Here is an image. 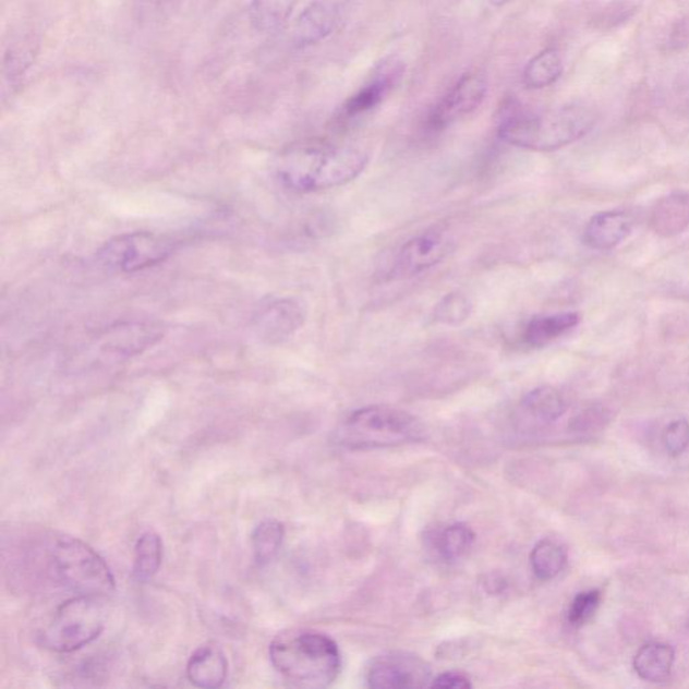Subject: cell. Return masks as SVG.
Instances as JSON below:
<instances>
[{
  "label": "cell",
  "mask_w": 689,
  "mask_h": 689,
  "mask_svg": "<svg viewBox=\"0 0 689 689\" xmlns=\"http://www.w3.org/2000/svg\"><path fill=\"white\" fill-rule=\"evenodd\" d=\"M367 162L370 157L358 147L304 142L279 154L275 176L289 191L317 193L354 181Z\"/></svg>",
  "instance_id": "1"
},
{
  "label": "cell",
  "mask_w": 689,
  "mask_h": 689,
  "mask_svg": "<svg viewBox=\"0 0 689 689\" xmlns=\"http://www.w3.org/2000/svg\"><path fill=\"white\" fill-rule=\"evenodd\" d=\"M38 573L57 588L76 595L102 599L114 591V578L107 561L83 540L50 535L37 545Z\"/></svg>",
  "instance_id": "2"
},
{
  "label": "cell",
  "mask_w": 689,
  "mask_h": 689,
  "mask_svg": "<svg viewBox=\"0 0 689 689\" xmlns=\"http://www.w3.org/2000/svg\"><path fill=\"white\" fill-rule=\"evenodd\" d=\"M599 114L593 108L572 105L537 112L516 111L498 125V136L510 146L549 153L582 140L594 129Z\"/></svg>",
  "instance_id": "3"
},
{
  "label": "cell",
  "mask_w": 689,
  "mask_h": 689,
  "mask_svg": "<svg viewBox=\"0 0 689 689\" xmlns=\"http://www.w3.org/2000/svg\"><path fill=\"white\" fill-rule=\"evenodd\" d=\"M269 660L285 680L302 688L329 687L341 670L336 641L315 630L281 631L269 645Z\"/></svg>",
  "instance_id": "4"
},
{
  "label": "cell",
  "mask_w": 689,
  "mask_h": 689,
  "mask_svg": "<svg viewBox=\"0 0 689 689\" xmlns=\"http://www.w3.org/2000/svg\"><path fill=\"white\" fill-rule=\"evenodd\" d=\"M426 430L410 412L389 406H371L358 410L337 431V440L349 450H372L415 444Z\"/></svg>",
  "instance_id": "5"
},
{
  "label": "cell",
  "mask_w": 689,
  "mask_h": 689,
  "mask_svg": "<svg viewBox=\"0 0 689 689\" xmlns=\"http://www.w3.org/2000/svg\"><path fill=\"white\" fill-rule=\"evenodd\" d=\"M99 600L74 595L61 603L38 636L41 645L56 653H73L94 642L106 626L105 608Z\"/></svg>",
  "instance_id": "6"
},
{
  "label": "cell",
  "mask_w": 689,
  "mask_h": 689,
  "mask_svg": "<svg viewBox=\"0 0 689 689\" xmlns=\"http://www.w3.org/2000/svg\"><path fill=\"white\" fill-rule=\"evenodd\" d=\"M176 246V240L165 234L131 232L108 240L97 258L111 271L135 274L164 263Z\"/></svg>",
  "instance_id": "7"
},
{
  "label": "cell",
  "mask_w": 689,
  "mask_h": 689,
  "mask_svg": "<svg viewBox=\"0 0 689 689\" xmlns=\"http://www.w3.org/2000/svg\"><path fill=\"white\" fill-rule=\"evenodd\" d=\"M366 685L376 689L424 688L431 686V668L421 656L410 652H388L371 660L365 672Z\"/></svg>",
  "instance_id": "8"
},
{
  "label": "cell",
  "mask_w": 689,
  "mask_h": 689,
  "mask_svg": "<svg viewBox=\"0 0 689 689\" xmlns=\"http://www.w3.org/2000/svg\"><path fill=\"white\" fill-rule=\"evenodd\" d=\"M456 249L452 238L442 229H430L407 241L396 255L389 279L418 277L438 266Z\"/></svg>",
  "instance_id": "9"
},
{
  "label": "cell",
  "mask_w": 689,
  "mask_h": 689,
  "mask_svg": "<svg viewBox=\"0 0 689 689\" xmlns=\"http://www.w3.org/2000/svg\"><path fill=\"white\" fill-rule=\"evenodd\" d=\"M306 323V310L294 298L268 300L257 309L254 329L262 341L277 344L290 340Z\"/></svg>",
  "instance_id": "10"
},
{
  "label": "cell",
  "mask_w": 689,
  "mask_h": 689,
  "mask_svg": "<svg viewBox=\"0 0 689 689\" xmlns=\"http://www.w3.org/2000/svg\"><path fill=\"white\" fill-rule=\"evenodd\" d=\"M486 94V78L479 73L467 74L431 111L427 120L430 130H445L468 117L484 102Z\"/></svg>",
  "instance_id": "11"
},
{
  "label": "cell",
  "mask_w": 689,
  "mask_h": 689,
  "mask_svg": "<svg viewBox=\"0 0 689 689\" xmlns=\"http://www.w3.org/2000/svg\"><path fill=\"white\" fill-rule=\"evenodd\" d=\"M164 337L162 327L150 321L119 324L102 331L94 344L97 355L131 359L145 352Z\"/></svg>",
  "instance_id": "12"
},
{
  "label": "cell",
  "mask_w": 689,
  "mask_h": 689,
  "mask_svg": "<svg viewBox=\"0 0 689 689\" xmlns=\"http://www.w3.org/2000/svg\"><path fill=\"white\" fill-rule=\"evenodd\" d=\"M404 72V62L396 59V57H388V59L383 60L380 64L373 69L372 76L363 85V88L344 102L341 109V117L343 119H354L376 108L386 99L389 92L398 85Z\"/></svg>",
  "instance_id": "13"
},
{
  "label": "cell",
  "mask_w": 689,
  "mask_h": 689,
  "mask_svg": "<svg viewBox=\"0 0 689 689\" xmlns=\"http://www.w3.org/2000/svg\"><path fill=\"white\" fill-rule=\"evenodd\" d=\"M352 2L353 0H314L297 21L295 44L313 45L330 36Z\"/></svg>",
  "instance_id": "14"
},
{
  "label": "cell",
  "mask_w": 689,
  "mask_h": 689,
  "mask_svg": "<svg viewBox=\"0 0 689 689\" xmlns=\"http://www.w3.org/2000/svg\"><path fill=\"white\" fill-rule=\"evenodd\" d=\"M636 226L634 216L628 210L601 211L585 226L584 244L595 251H612L630 237Z\"/></svg>",
  "instance_id": "15"
},
{
  "label": "cell",
  "mask_w": 689,
  "mask_h": 689,
  "mask_svg": "<svg viewBox=\"0 0 689 689\" xmlns=\"http://www.w3.org/2000/svg\"><path fill=\"white\" fill-rule=\"evenodd\" d=\"M186 675L189 681L198 688L215 689L223 686L228 677V660L220 646H200L189 658Z\"/></svg>",
  "instance_id": "16"
},
{
  "label": "cell",
  "mask_w": 689,
  "mask_h": 689,
  "mask_svg": "<svg viewBox=\"0 0 689 689\" xmlns=\"http://www.w3.org/2000/svg\"><path fill=\"white\" fill-rule=\"evenodd\" d=\"M653 232L674 238L689 228V193L672 192L660 198L651 214Z\"/></svg>",
  "instance_id": "17"
},
{
  "label": "cell",
  "mask_w": 689,
  "mask_h": 689,
  "mask_svg": "<svg viewBox=\"0 0 689 689\" xmlns=\"http://www.w3.org/2000/svg\"><path fill=\"white\" fill-rule=\"evenodd\" d=\"M579 323H581V315L573 312L540 315L528 323L524 340L533 348H543L576 329Z\"/></svg>",
  "instance_id": "18"
},
{
  "label": "cell",
  "mask_w": 689,
  "mask_h": 689,
  "mask_svg": "<svg viewBox=\"0 0 689 689\" xmlns=\"http://www.w3.org/2000/svg\"><path fill=\"white\" fill-rule=\"evenodd\" d=\"M674 663V648L663 642H651L637 652L633 668L642 680L660 682L668 679Z\"/></svg>",
  "instance_id": "19"
},
{
  "label": "cell",
  "mask_w": 689,
  "mask_h": 689,
  "mask_svg": "<svg viewBox=\"0 0 689 689\" xmlns=\"http://www.w3.org/2000/svg\"><path fill=\"white\" fill-rule=\"evenodd\" d=\"M522 409L540 423L558 421L567 411V401L554 387H539L522 399Z\"/></svg>",
  "instance_id": "20"
},
{
  "label": "cell",
  "mask_w": 689,
  "mask_h": 689,
  "mask_svg": "<svg viewBox=\"0 0 689 689\" xmlns=\"http://www.w3.org/2000/svg\"><path fill=\"white\" fill-rule=\"evenodd\" d=\"M563 73V61L558 50L549 48L540 51L528 62L522 73L527 88L543 89L558 82Z\"/></svg>",
  "instance_id": "21"
},
{
  "label": "cell",
  "mask_w": 689,
  "mask_h": 689,
  "mask_svg": "<svg viewBox=\"0 0 689 689\" xmlns=\"http://www.w3.org/2000/svg\"><path fill=\"white\" fill-rule=\"evenodd\" d=\"M162 539L153 531L143 533L135 544L134 577L141 582L150 581L162 566Z\"/></svg>",
  "instance_id": "22"
},
{
  "label": "cell",
  "mask_w": 689,
  "mask_h": 689,
  "mask_svg": "<svg viewBox=\"0 0 689 689\" xmlns=\"http://www.w3.org/2000/svg\"><path fill=\"white\" fill-rule=\"evenodd\" d=\"M285 533V525L274 519L264 520L255 528L251 544L258 566H267L275 559L283 544Z\"/></svg>",
  "instance_id": "23"
},
{
  "label": "cell",
  "mask_w": 689,
  "mask_h": 689,
  "mask_svg": "<svg viewBox=\"0 0 689 689\" xmlns=\"http://www.w3.org/2000/svg\"><path fill=\"white\" fill-rule=\"evenodd\" d=\"M567 565L566 549L553 540H542L531 553L532 571L540 581H553L565 570Z\"/></svg>",
  "instance_id": "24"
},
{
  "label": "cell",
  "mask_w": 689,
  "mask_h": 689,
  "mask_svg": "<svg viewBox=\"0 0 689 689\" xmlns=\"http://www.w3.org/2000/svg\"><path fill=\"white\" fill-rule=\"evenodd\" d=\"M475 535L472 528L462 522L449 525L436 536L435 548L440 559L456 563L469 554L474 544Z\"/></svg>",
  "instance_id": "25"
},
{
  "label": "cell",
  "mask_w": 689,
  "mask_h": 689,
  "mask_svg": "<svg viewBox=\"0 0 689 689\" xmlns=\"http://www.w3.org/2000/svg\"><path fill=\"white\" fill-rule=\"evenodd\" d=\"M291 9L292 0H254L251 4V20L258 31H274L283 25Z\"/></svg>",
  "instance_id": "26"
},
{
  "label": "cell",
  "mask_w": 689,
  "mask_h": 689,
  "mask_svg": "<svg viewBox=\"0 0 689 689\" xmlns=\"http://www.w3.org/2000/svg\"><path fill=\"white\" fill-rule=\"evenodd\" d=\"M473 304L462 292H450L436 303L433 317L445 326H459L472 315Z\"/></svg>",
  "instance_id": "27"
},
{
  "label": "cell",
  "mask_w": 689,
  "mask_h": 689,
  "mask_svg": "<svg viewBox=\"0 0 689 689\" xmlns=\"http://www.w3.org/2000/svg\"><path fill=\"white\" fill-rule=\"evenodd\" d=\"M601 601L602 593L600 590H588L579 593L572 600L570 607H568V624L576 626V628L588 624L599 611Z\"/></svg>",
  "instance_id": "28"
},
{
  "label": "cell",
  "mask_w": 689,
  "mask_h": 689,
  "mask_svg": "<svg viewBox=\"0 0 689 689\" xmlns=\"http://www.w3.org/2000/svg\"><path fill=\"white\" fill-rule=\"evenodd\" d=\"M611 422V412L605 407L593 406L572 419L570 428L573 433H594Z\"/></svg>",
  "instance_id": "29"
},
{
  "label": "cell",
  "mask_w": 689,
  "mask_h": 689,
  "mask_svg": "<svg viewBox=\"0 0 689 689\" xmlns=\"http://www.w3.org/2000/svg\"><path fill=\"white\" fill-rule=\"evenodd\" d=\"M663 444L670 456H681L689 447V422L679 419L668 424L663 433Z\"/></svg>",
  "instance_id": "30"
},
{
  "label": "cell",
  "mask_w": 689,
  "mask_h": 689,
  "mask_svg": "<svg viewBox=\"0 0 689 689\" xmlns=\"http://www.w3.org/2000/svg\"><path fill=\"white\" fill-rule=\"evenodd\" d=\"M431 687L442 689H467L472 687L469 677L461 672H444L431 681Z\"/></svg>",
  "instance_id": "31"
},
{
  "label": "cell",
  "mask_w": 689,
  "mask_h": 689,
  "mask_svg": "<svg viewBox=\"0 0 689 689\" xmlns=\"http://www.w3.org/2000/svg\"><path fill=\"white\" fill-rule=\"evenodd\" d=\"M485 584L487 591H492V593H501V591L507 588V583L499 577H491L489 581L485 582Z\"/></svg>",
  "instance_id": "32"
},
{
  "label": "cell",
  "mask_w": 689,
  "mask_h": 689,
  "mask_svg": "<svg viewBox=\"0 0 689 689\" xmlns=\"http://www.w3.org/2000/svg\"><path fill=\"white\" fill-rule=\"evenodd\" d=\"M491 2H492L493 4H497V5H499V4H504L505 2H508V0H491Z\"/></svg>",
  "instance_id": "33"
}]
</instances>
